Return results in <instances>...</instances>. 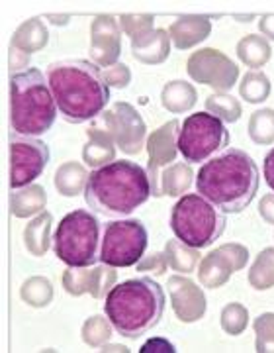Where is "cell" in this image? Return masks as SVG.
Instances as JSON below:
<instances>
[{
    "label": "cell",
    "mask_w": 274,
    "mask_h": 353,
    "mask_svg": "<svg viewBox=\"0 0 274 353\" xmlns=\"http://www.w3.org/2000/svg\"><path fill=\"white\" fill-rule=\"evenodd\" d=\"M45 79L65 122L96 120L110 102V85L96 63L85 59L55 61L48 67Z\"/></svg>",
    "instance_id": "cell-1"
},
{
    "label": "cell",
    "mask_w": 274,
    "mask_h": 353,
    "mask_svg": "<svg viewBox=\"0 0 274 353\" xmlns=\"http://www.w3.org/2000/svg\"><path fill=\"white\" fill-rule=\"evenodd\" d=\"M261 185L259 167L249 153L227 148L200 167L196 190L224 214H239L255 201Z\"/></svg>",
    "instance_id": "cell-2"
},
{
    "label": "cell",
    "mask_w": 274,
    "mask_h": 353,
    "mask_svg": "<svg viewBox=\"0 0 274 353\" xmlns=\"http://www.w3.org/2000/svg\"><path fill=\"white\" fill-rule=\"evenodd\" d=\"M149 196H153L149 173L127 159H118L94 169L85 187L88 208L110 218L129 216L149 201Z\"/></svg>",
    "instance_id": "cell-3"
},
{
    "label": "cell",
    "mask_w": 274,
    "mask_h": 353,
    "mask_svg": "<svg viewBox=\"0 0 274 353\" xmlns=\"http://www.w3.org/2000/svg\"><path fill=\"white\" fill-rule=\"evenodd\" d=\"M165 290L151 277H139L116 285L104 310L112 328L129 340H137L161 322L165 314Z\"/></svg>",
    "instance_id": "cell-4"
},
{
    "label": "cell",
    "mask_w": 274,
    "mask_h": 353,
    "mask_svg": "<svg viewBox=\"0 0 274 353\" xmlns=\"http://www.w3.org/2000/svg\"><path fill=\"white\" fill-rule=\"evenodd\" d=\"M10 108L12 132L25 138L48 134L59 112L48 79L36 67L12 75Z\"/></svg>",
    "instance_id": "cell-5"
},
{
    "label": "cell",
    "mask_w": 274,
    "mask_h": 353,
    "mask_svg": "<svg viewBox=\"0 0 274 353\" xmlns=\"http://www.w3.org/2000/svg\"><path fill=\"white\" fill-rule=\"evenodd\" d=\"M225 224L227 220L224 212L198 192L180 196L171 212V230L176 238L196 250L208 248L220 240Z\"/></svg>",
    "instance_id": "cell-6"
},
{
    "label": "cell",
    "mask_w": 274,
    "mask_h": 353,
    "mask_svg": "<svg viewBox=\"0 0 274 353\" xmlns=\"http://www.w3.org/2000/svg\"><path fill=\"white\" fill-rule=\"evenodd\" d=\"M100 222L87 210H73L55 230L53 250L67 267H92L100 261Z\"/></svg>",
    "instance_id": "cell-7"
},
{
    "label": "cell",
    "mask_w": 274,
    "mask_h": 353,
    "mask_svg": "<svg viewBox=\"0 0 274 353\" xmlns=\"http://www.w3.org/2000/svg\"><path fill=\"white\" fill-rule=\"evenodd\" d=\"M229 145V132L225 124L210 112L190 114L178 130L176 148L187 163L210 161L215 153Z\"/></svg>",
    "instance_id": "cell-8"
},
{
    "label": "cell",
    "mask_w": 274,
    "mask_h": 353,
    "mask_svg": "<svg viewBox=\"0 0 274 353\" xmlns=\"http://www.w3.org/2000/svg\"><path fill=\"white\" fill-rule=\"evenodd\" d=\"M149 243L141 220H116L104 226L100 261L110 267H134L141 261Z\"/></svg>",
    "instance_id": "cell-9"
},
{
    "label": "cell",
    "mask_w": 274,
    "mask_h": 353,
    "mask_svg": "<svg viewBox=\"0 0 274 353\" xmlns=\"http://www.w3.org/2000/svg\"><path fill=\"white\" fill-rule=\"evenodd\" d=\"M94 126L106 130L112 136L118 150L127 155H137L143 150L145 124L136 108L125 102H116L110 110L100 114Z\"/></svg>",
    "instance_id": "cell-10"
},
{
    "label": "cell",
    "mask_w": 274,
    "mask_h": 353,
    "mask_svg": "<svg viewBox=\"0 0 274 353\" xmlns=\"http://www.w3.org/2000/svg\"><path fill=\"white\" fill-rule=\"evenodd\" d=\"M10 152H12V173H10L12 189H22L32 185L50 163V148L41 139L12 134Z\"/></svg>",
    "instance_id": "cell-11"
},
{
    "label": "cell",
    "mask_w": 274,
    "mask_h": 353,
    "mask_svg": "<svg viewBox=\"0 0 274 353\" xmlns=\"http://www.w3.org/2000/svg\"><path fill=\"white\" fill-rule=\"evenodd\" d=\"M188 75L200 85H208L218 90H229L239 79V69L222 51L206 48L190 55Z\"/></svg>",
    "instance_id": "cell-12"
},
{
    "label": "cell",
    "mask_w": 274,
    "mask_h": 353,
    "mask_svg": "<svg viewBox=\"0 0 274 353\" xmlns=\"http://www.w3.org/2000/svg\"><path fill=\"white\" fill-rule=\"evenodd\" d=\"M249 261V250L239 245V243H227L212 253H208L202 261H200L198 277L200 283L204 287L218 289L225 285L229 277L243 269Z\"/></svg>",
    "instance_id": "cell-13"
},
{
    "label": "cell",
    "mask_w": 274,
    "mask_h": 353,
    "mask_svg": "<svg viewBox=\"0 0 274 353\" xmlns=\"http://www.w3.org/2000/svg\"><path fill=\"white\" fill-rule=\"evenodd\" d=\"M90 57L98 67H112L118 63L122 53V28L118 20L108 14H100L94 18L90 28Z\"/></svg>",
    "instance_id": "cell-14"
},
{
    "label": "cell",
    "mask_w": 274,
    "mask_h": 353,
    "mask_svg": "<svg viewBox=\"0 0 274 353\" xmlns=\"http://www.w3.org/2000/svg\"><path fill=\"white\" fill-rule=\"evenodd\" d=\"M169 294L175 308V314L180 322H196L206 312V296L196 283L187 277H171L169 283Z\"/></svg>",
    "instance_id": "cell-15"
},
{
    "label": "cell",
    "mask_w": 274,
    "mask_h": 353,
    "mask_svg": "<svg viewBox=\"0 0 274 353\" xmlns=\"http://www.w3.org/2000/svg\"><path fill=\"white\" fill-rule=\"evenodd\" d=\"M178 122L171 120L159 130H155L147 139V152H149V179L157 176L159 169L165 165H171L176 159V138H178Z\"/></svg>",
    "instance_id": "cell-16"
},
{
    "label": "cell",
    "mask_w": 274,
    "mask_h": 353,
    "mask_svg": "<svg viewBox=\"0 0 274 353\" xmlns=\"http://www.w3.org/2000/svg\"><path fill=\"white\" fill-rule=\"evenodd\" d=\"M212 32L210 16H178L169 28V36L178 50H190Z\"/></svg>",
    "instance_id": "cell-17"
},
{
    "label": "cell",
    "mask_w": 274,
    "mask_h": 353,
    "mask_svg": "<svg viewBox=\"0 0 274 353\" xmlns=\"http://www.w3.org/2000/svg\"><path fill=\"white\" fill-rule=\"evenodd\" d=\"M192 169L188 163H173L165 167L161 173L151 179V189L153 196H180V192H187L188 187L192 185Z\"/></svg>",
    "instance_id": "cell-18"
},
{
    "label": "cell",
    "mask_w": 274,
    "mask_h": 353,
    "mask_svg": "<svg viewBox=\"0 0 274 353\" xmlns=\"http://www.w3.org/2000/svg\"><path fill=\"white\" fill-rule=\"evenodd\" d=\"M134 57L145 65H159L167 61L171 53V36L165 30H153L141 39L131 41Z\"/></svg>",
    "instance_id": "cell-19"
},
{
    "label": "cell",
    "mask_w": 274,
    "mask_h": 353,
    "mask_svg": "<svg viewBox=\"0 0 274 353\" xmlns=\"http://www.w3.org/2000/svg\"><path fill=\"white\" fill-rule=\"evenodd\" d=\"M87 143L83 148V159L85 163L98 169L104 165L116 161V143L112 136L98 126H90L87 132Z\"/></svg>",
    "instance_id": "cell-20"
},
{
    "label": "cell",
    "mask_w": 274,
    "mask_h": 353,
    "mask_svg": "<svg viewBox=\"0 0 274 353\" xmlns=\"http://www.w3.org/2000/svg\"><path fill=\"white\" fill-rule=\"evenodd\" d=\"M45 204H48V194L41 185H28L22 189H12V194H10V208L16 218L41 214Z\"/></svg>",
    "instance_id": "cell-21"
},
{
    "label": "cell",
    "mask_w": 274,
    "mask_h": 353,
    "mask_svg": "<svg viewBox=\"0 0 274 353\" xmlns=\"http://www.w3.org/2000/svg\"><path fill=\"white\" fill-rule=\"evenodd\" d=\"M48 41H50V32L43 24V20L32 18L14 32L12 39H10V48H16V50L32 55L36 51L43 50L48 46Z\"/></svg>",
    "instance_id": "cell-22"
},
{
    "label": "cell",
    "mask_w": 274,
    "mask_h": 353,
    "mask_svg": "<svg viewBox=\"0 0 274 353\" xmlns=\"http://www.w3.org/2000/svg\"><path fill=\"white\" fill-rule=\"evenodd\" d=\"M51 224H53V218L50 212H41L25 226L24 243L32 255L43 257L48 253L51 243Z\"/></svg>",
    "instance_id": "cell-23"
},
{
    "label": "cell",
    "mask_w": 274,
    "mask_h": 353,
    "mask_svg": "<svg viewBox=\"0 0 274 353\" xmlns=\"http://www.w3.org/2000/svg\"><path fill=\"white\" fill-rule=\"evenodd\" d=\"M198 99L196 88L192 87L187 81H171L169 85H165L161 92L162 106L173 114L188 112Z\"/></svg>",
    "instance_id": "cell-24"
},
{
    "label": "cell",
    "mask_w": 274,
    "mask_h": 353,
    "mask_svg": "<svg viewBox=\"0 0 274 353\" xmlns=\"http://www.w3.org/2000/svg\"><path fill=\"white\" fill-rule=\"evenodd\" d=\"M87 181L88 173L83 165L76 163V161H67L57 169L53 185L63 196H76V194L85 192Z\"/></svg>",
    "instance_id": "cell-25"
},
{
    "label": "cell",
    "mask_w": 274,
    "mask_h": 353,
    "mask_svg": "<svg viewBox=\"0 0 274 353\" xmlns=\"http://www.w3.org/2000/svg\"><path fill=\"white\" fill-rule=\"evenodd\" d=\"M165 259L169 267H173L178 273H192L196 271V265L202 261L196 248H190L185 241L171 240L165 248Z\"/></svg>",
    "instance_id": "cell-26"
},
{
    "label": "cell",
    "mask_w": 274,
    "mask_h": 353,
    "mask_svg": "<svg viewBox=\"0 0 274 353\" xmlns=\"http://www.w3.org/2000/svg\"><path fill=\"white\" fill-rule=\"evenodd\" d=\"M237 55L243 63L253 67L255 71L271 59V43L259 34L247 36L237 43Z\"/></svg>",
    "instance_id": "cell-27"
},
{
    "label": "cell",
    "mask_w": 274,
    "mask_h": 353,
    "mask_svg": "<svg viewBox=\"0 0 274 353\" xmlns=\"http://www.w3.org/2000/svg\"><path fill=\"white\" fill-rule=\"evenodd\" d=\"M249 283L257 290L274 287V248L262 250L249 271Z\"/></svg>",
    "instance_id": "cell-28"
},
{
    "label": "cell",
    "mask_w": 274,
    "mask_h": 353,
    "mask_svg": "<svg viewBox=\"0 0 274 353\" xmlns=\"http://www.w3.org/2000/svg\"><path fill=\"white\" fill-rule=\"evenodd\" d=\"M20 296L25 304H30L34 308H45L53 301V287H51L50 279H28L20 289Z\"/></svg>",
    "instance_id": "cell-29"
},
{
    "label": "cell",
    "mask_w": 274,
    "mask_h": 353,
    "mask_svg": "<svg viewBox=\"0 0 274 353\" xmlns=\"http://www.w3.org/2000/svg\"><path fill=\"white\" fill-rule=\"evenodd\" d=\"M239 94L249 104L264 102L271 94V83L262 71H249L239 85Z\"/></svg>",
    "instance_id": "cell-30"
},
{
    "label": "cell",
    "mask_w": 274,
    "mask_h": 353,
    "mask_svg": "<svg viewBox=\"0 0 274 353\" xmlns=\"http://www.w3.org/2000/svg\"><path fill=\"white\" fill-rule=\"evenodd\" d=\"M249 136L259 145H271L274 141V110L262 108L251 114Z\"/></svg>",
    "instance_id": "cell-31"
},
{
    "label": "cell",
    "mask_w": 274,
    "mask_h": 353,
    "mask_svg": "<svg viewBox=\"0 0 274 353\" xmlns=\"http://www.w3.org/2000/svg\"><path fill=\"white\" fill-rule=\"evenodd\" d=\"M206 108L208 112L227 124H233L241 118V104L231 94H210L206 99Z\"/></svg>",
    "instance_id": "cell-32"
},
{
    "label": "cell",
    "mask_w": 274,
    "mask_h": 353,
    "mask_svg": "<svg viewBox=\"0 0 274 353\" xmlns=\"http://www.w3.org/2000/svg\"><path fill=\"white\" fill-rule=\"evenodd\" d=\"M92 287V269L87 267H69L63 275V289L65 292L81 296L85 292H90Z\"/></svg>",
    "instance_id": "cell-33"
},
{
    "label": "cell",
    "mask_w": 274,
    "mask_h": 353,
    "mask_svg": "<svg viewBox=\"0 0 274 353\" xmlns=\"http://www.w3.org/2000/svg\"><path fill=\"white\" fill-rule=\"evenodd\" d=\"M249 324V310L243 304L231 303L222 310V328L231 334V336H239L241 332H245Z\"/></svg>",
    "instance_id": "cell-34"
},
{
    "label": "cell",
    "mask_w": 274,
    "mask_h": 353,
    "mask_svg": "<svg viewBox=\"0 0 274 353\" xmlns=\"http://www.w3.org/2000/svg\"><path fill=\"white\" fill-rule=\"evenodd\" d=\"M108 322L102 316H92L90 320H87L85 326H83V340H85V343H88L90 347H102V343H106L112 336V328H110Z\"/></svg>",
    "instance_id": "cell-35"
},
{
    "label": "cell",
    "mask_w": 274,
    "mask_h": 353,
    "mask_svg": "<svg viewBox=\"0 0 274 353\" xmlns=\"http://www.w3.org/2000/svg\"><path fill=\"white\" fill-rule=\"evenodd\" d=\"M153 24H155V16H151V14H136V16L134 14H124L120 18V26H122L125 34L131 38V41L151 34Z\"/></svg>",
    "instance_id": "cell-36"
},
{
    "label": "cell",
    "mask_w": 274,
    "mask_h": 353,
    "mask_svg": "<svg viewBox=\"0 0 274 353\" xmlns=\"http://www.w3.org/2000/svg\"><path fill=\"white\" fill-rule=\"evenodd\" d=\"M116 267L110 265H104L92 269V287H90V294L100 301L104 296H108V292L116 287Z\"/></svg>",
    "instance_id": "cell-37"
},
{
    "label": "cell",
    "mask_w": 274,
    "mask_h": 353,
    "mask_svg": "<svg viewBox=\"0 0 274 353\" xmlns=\"http://www.w3.org/2000/svg\"><path fill=\"white\" fill-rule=\"evenodd\" d=\"M255 334H257V352H274V314L266 312V314L259 316L255 320Z\"/></svg>",
    "instance_id": "cell-38"
},
{
    "label": "cell",
    "mask_w": 274,
    "mask_h": 353,
    "mask_svg": "<svg viewBox=\"0 0 274 353\" xmlns=\"http://www.w3.org/2000/svg\"><path fill=\"white\" fill-rule=\"evenodd\" d=\"M167 265L169 263L165 259V253H151V255H143L136 267L137 271H141V273H149V275L159 277L167 271Z\"/></svg>",
    "instance_id": "cell-39"
},
{
    "label": "cell",
    "mask_w": 274,
    "mask_h": 353,
    "mask_svg": "<svg viewBox=\"0 0 274 353\" xmlns=\"http://www.w3.org/2000/svg\"><path fill=\"white\" fill-rule=\"evenodd\" d=\"M104 77H106V83H108V85H112V87L116 88H125L129 85L131 73H129L127 65L116 63L112 65L110 69L104 71Z\"/></svg>",
    "instance_id": "cell-40"
},
{
    "label": "cell",
    "mask_w": 274,
    "mask_h": 353,
    "mask_svg": "<svg viewBox=\"0 0 274 353\" xmlns=\"http://www.w3.org/2000/svg\"><path fill=\"white\" fill-rule=\"evenodd\" d=\"M141 353H175V345L171 341L162 340V338H153V340L145 341L143 347L139 350Z\"/></svg>",
    "instance_id": "cell-41"
},
{
    "label": "cell",
    "mask_w": 274,
    "mask_h": 353,
    "mask_svg": "<svg viewBox=\"0 0 274 353\" xmlns=\"http://www.w3.org/2000/svg\"><path fill=\"white\" fill-rule=\"evenodd\" d=\"M28 63H30V55L28 53L16 50V48H10V51H8V69L10 71H16L20 67H28Z\"/></svg>",
    "instance_id": "cell-42"
},
{
    "label": "cell",
    "mask_w": 274,
    "mask_h": 353,
    "mask_svg": "<svg viewBox=\"0 0 274 353\" xmlns=\"http://www.w3.org/2000/svg\"><path fill=\"white\" fill-rule=\"evenodd\" d=\"M262 175H264V181L271 187V190H274V150H271V152L266 153V157H264Z\"/></svg>",
    "instance_id": "cell-43"
},
{
    "label": "cell",
    "mask_w": 274,
    "mask_h": 353,
    "mask_svg": "<svg viewBox=\"0 0 274 353\" xmlns=\"http://www.w3.org/2000/svg\"><path fill=\"white\" fill-rule=\"evenodd\" d=\"M261 214L268 224L274 226V194H266L261 201Z\"/></svg>",
    "instance_id": "cell-44"
},
{
    "label": "cell",
    "mask_w": 274,
    "mask_h": 353,
    "mask_svg": "<svg viewBox=\"0 0 274 353\" xmlns=\"http://www.w3.org/2000/svg\"><path fill=\"white\" fill-rule=\"evenodd\" d=\"M259 30L262 36L274 39V14H266L259 20Z\"/></svg>",
    "instance_id": "cell-45"
},
{
    "label": "cell",
    "mask_w": 274,
    "mask_h": 353,
    "mask_svg": "<svg viewBox=\"0 0 274 353\" xmlns=\"http://www.w3.org/2000/svg\"><path fill=\"white\" fill-rule=\"evenodd\" d=\"M48 18H50L53 24H57V26H65L69 20H71V16H67V14H65V16H53V14H48Z\"/></svg>",
    "instance_id": "cell-46"
},
{
    "label": "cell",
    "mask_w": 274,
    "mask_h": 353,
    "mask_svg": "<svg viewBox=\"0 0 274 353\" xmlns=\"http://www.w3.org/2000/svg\"><path fill=\"white\" fill-rule=\"evenodd\" d=\"M102 352H127L124 345H112V347H102Z\"/></svg>",
    "instance_id": "cell-47"
}]
</instances>
